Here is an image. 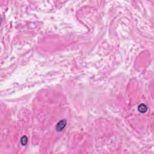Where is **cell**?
Here are the masks:
<instances>
[{"instance_id":"2","label":"cell","mask_w":154,"mask_h":154,"mask_svg":"<svg viewBox=\"0 0 154 154\" xmlns=\"http://www.w3.org/2000/svg\"><path fill=\"white\" fill-rule=\"evenodd\" d=\"M138 111L141 113H146L147 111V110H148V107L145 104H144V103H141V104H140L138 105Z\"/></svg>"},{"instance_id":"3","label":"cell","mask_w":154,"mask_h":154,"mask_svg":"<svg viewBox=\"0 0 154 154\" xmlns=\"http://www.w3.org/2000/svg\"><path fill=\"white\" fill-rule=\"evenodd\" d=\"M27 142H28L27 137H26V136H23V137H22L21 140H20V143H21V144H22L23 146L26 145Z\"/></svg>"},{"instance_id":"1","label":"cell","mask_w":154,"mask_h":154,"mask_svg":"<svg viewBox=\"0 0 154 154\" xmlns=\"http://www.w3.org/2000/svg\"><path fill=\"white\" fill-rule=\"evenodd\" d=\"M66 125V121L65 120H61L58 123H57L56 125V130L57 131H58V132H61L63 130V129L64 128L65 126Z\"/></svg>"}]
</instances>
